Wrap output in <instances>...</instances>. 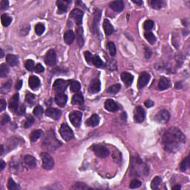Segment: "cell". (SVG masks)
<instances>
[{
    "mask_svg": "<svg viewBox=\"0 0 190 190\" xmlns=\"http://www.w3.org/2000/svg\"><path fill=\"white\" fill-rule=\"evenodd\" d=\"M186 137L181 131L176 127H171L163 136L164 149L174 153L180 150L185 144Z\"/></svg>",
    "mask_w": 190,
    "mask_h": 190,
    "instance_id": "cell-1",
    "label": "cell"
},
{
    "mask_svg": "<svg viewBox=\"0 0 190 190\" xmlns=\"http://www.w3.org/2000/svg\"><path fill=\"white\" fill-rule=\"evenodd\" d=\"M60 133L63 140L65 141H71V139H73L74 137L73 131L67 124H62L60 128Z\"/></svg>",
    "mask_w": 190,
    "mask_h": 190,
    "instance_id": "cell-2",
    "label": "cell"
},
{
    "mask_svg": "<svg viewBox=\"0 0 190 190\" xmlns=\"http://www.w3.org/2000/svg\"><path fill=\"white\" fill-rule=\"evenodd\" d=\"M41 159L42 160V167L46 170L53 169L54 166V160L48 153L43 152L41 154Z\"/></svg>",
    "mask_w": 190,
    "mask_h": 190,
    "instance_id": "cell-3",
    "label": "cell"
},
{
    "mask_svg": "<svg viewBox=\"0 0 190 190\" xmlns=\"http://www.w3.org/2000/svg\"><path fill=\"white\" fill-rule=\"evenodd\" d=\"M92 150L94 152V154L100 158H105L108 157L109 155V149L103 145H94L92 147Z\"/></svg>",
    "mask_w": 190,
    "mask_h": 190,
    "instance_id": "cell-4",
    "label": "cell"
},
{
    "mask_svg": "<svg viewBox=\"0 0 190 190\" xmlns=\"http://www.w3.org/2000/svg\"><path fill=\"white\" fill-rule=\"evenodd\" d=\"M68 86V82L65 81L63 79H57L55 80L53 85V89L56 92L63 93L65 90L66 89V88Z\"/></svg>",
    "mask_w": 190,
    "mask_h": 190,
    "instance_id": "cell-5",
    "label": "cell"
},
{
    "mask_svg": "<svg viewBox=\"0 0 190 190\" xmlns=\"http://www.w3.org/2000/svg\"><path fill=\"white\" fill-rule=\"evenodd\" d=\"M82 116H83L82 113L77 111H73V112L70 113V121H71V122L73 124V126H74V127H79L80 124H81Z\"/></svg>",
    "mask_w": 190,
    "mask_h": 190,
    "instance_id": "cell-6",
    "label": "cell"
},
{
    "mask_svg": "<svg viewBox=\"0 0 190 190\" xmlns=\"http://www.w3.org/2000/svg\"><path fill=\"white\" fill-rule=\"evenodd\" d=\"M44 60H45V64L49 66H54L56 62V55L54 50H49L45 54Z\"/></svg>",
    "mask_w": 190,
    "mask_h": 190,
    "instance_id": "cell-7",
    "label": "cell"
},
{
    "mask_svg": "<svg viewBox=\"0 0 190 190\" xmlns=\"http://www.w3.org/2000/svg\"><path fill=\"white\" fill-rule=\"evenodd\" d=\"M145 117V113L144 109L141 106H137L134 109V120L135 122L137 123H141V122H143L144 119Z\"/></svg>",
    "mask_w": 190,
    "mask_h": 190,
    "instance_id": "cell-8",
    "label": "cell"
},
{
    "mask_svg": "<svg viewBox=\"0 0 190 190\" xmlns=\"http://www.w3.org/2000/svg\"><path fill=\"white\" fill-rule=\"evenodd\" d=\"M149 79H150V75H149V73L145 72V71L143 72L141 76L139 77L138 82H137L138 89H142L143 88L145 87L149 83Z\"/></svg>",
    "mask_w": 190,
    "mask_h": 190,
    "instance_id": "cell-9",
    "label": "cell"
},
{
    "mask_svg": "<svg viewBox=\"0 0 190 190\" xmlns=\"http://www.w3.org/2000/svg\"><path fill=\"white\" fill-rule=\"evenodd\" d=\"M169 113L166 110H161L159 111L155 116V120L159 123H166L169 121Z\"/></svg>",
    "mask_w": 190,
    "mask_h": 190,
    "instance_id": "cell-10",
    "label": "cell"
},
{
    "mask_svg": "<svg viewBox=\"0 0 190 190\" xmlns=\"http://www.w3.org/2000/svg\"><path fill=\"white\" fill-rule=\"evenodd\" d=\"M70 17L72 19H74L77 25H80L82 24V22H83V12L79 9H74L70 14Z\"/></svg>",
    "mask_w": 190,
    "mask_h": 190,
    "instance_id": "cell-11",
    "label": "cell"
},
{
    "mask_svg": "<svg viewBox=\"0 0 190 190\" xmlns=\"http://www.w3.org/2000/svg\"><path fill=\"white\" fill-rule=\"evenodd\" d=\"M45 114L49 118H52L55 120H57L61 117L62 112L60 109H54V108H48L45 111Z\"/></svg>",
    "mask_w": 190,
    "mask_h": 190,
    "instance_id": "cell-12",
    "label": "cell"
},
{
    "mask_svg": "<svg viewBox=\"0 0 190 190\" xmlns=\"http://www.w3.org/2000/svg\"><path fill=\"white\" fill-rule=\"evenodd\" d=\"M68 97L64 93H59L55 97V103L60 107H64L67 103Z\"/></svg>",
    "mask_w": 190,
    "mask_h": 190,
    "instance_id": "cell-13",
    "label": "cell"
},
{
    "mask_svg": "<svg viewBox=\"0 0 190 190\" xmlns=\"http://www.w3.org/2000/svg\"><path fill=\"white\" fill-rule=\"evenodd\" d=\"M105 109L109 111L115 112L119 109V106L115 101H114L113 100L109 99L105 102Z\"/></svg>",
    "mask_w": 190,
    "mask_h": 190,
    "instance_id": "cell-14",
    "label": "cell"
},
{
    "mask_svg": "<svg viewBox=\"0 0 190 190\" xmlns=\"http://www.w3.org/2000/svg\"><path fill=\"white\" fill-rule=\"evenodd\" d=\"M19 94H16L10 100V102H9V109L11 111H13V112L17 111V109L19 107Z\"/></svg>",
    "mask_w": 190,
    "mask_h": 190,
    "instance_id": "cell-15",
    "label": "cell"
},
{
    "mask_svg": "<svg viewBox=\"0 0 190 190\" xmlns=\"http://www.w3.org/2000/svg\"><path fill=\"white\" fill-rule=\"evenodd\" d=\"M101 88V84L99 79H93L91 81V84H90L89 88H88V91L92 94H96L100 91Z\"/></svg>",
    "mask_w": 190,
    "mask_h": 190,
    "instance_id": "cell-16",
    "label": "cell"
},
{
    "mask_svg": "<svg viewBox=\"0 0 190 190\" xmlns=\"http://www.w3.org/2000/svg\"><path fill=\"white\" fill-rule=\"evenodd\" d=\"M121 79H122L124 84L126 85L127 87H129L132 84V82L134 80V77H133L132 74H131L130 73L123 72L121 74Z\"/></svg>",
    "mask_w": 190,
    "mask_h": 190,
    "instance_id": "cell-17",
    "label": "cell"
},
{
    "mask_svg": "<svg viewBox=\"0 0 190 190\" xmlns=\"http://www.w3.org/2000/svg\"><path fill=\"white\" fill-rule=\"evenodd\" d=\"M24 163L25 165L30 168V169H33L36 166V160L33 156L30 155H27L24 157Z\"/></svg>",
    "mask_w": 190,
    "mask_h": 190,
    "instance_id": "cell-18",
    "label": "cell"
},
{
    "mask_svg": "<svg viewBox=\"0 0 190 190\" xmlns=\"http://www.w3.org/2000/svg\"><path fill=\"white\" fill-rule=\"evenodd\" d=\"M69 2H70L68 1H65V0H58L56 2V5L58 7V13H63L66 11Z\"/></svg>",
    "mask_w": 190,
    "mask_h": 190,
    "instance_id": "cell-19",
    "label": "cell"
},
{
    "mask_svg": "<svg viewBox=\"0 0 190 190\" xmlns=\"http://www.w3.org/2000/svg\"><path fill=\"white\" fill-rule=\"evenodd\" d=\"M100 122V118L98 117L97 114H93L88 119L86 120V123L88 126H91V127H94L97 126Z\"/></svg>",
    "mask_w": 190,
    "mask_h": 190,
    "instance_id": "cell-20",
    "label": "cell"
},
{
    "mask_svg": "<svg viewBox=\"0 0 190 190\" xmlns=\"http://www.w3.org/2000/svg\"><path fill=\"white\" fill-rule=\"evenodd\" d=\"M28 85L33 90H36L40 85V80L36 76H31L28 80Z\"/></svg>",
    "mask_w": 190,
    "mask_h": 190,
    "instance_id": "cell-21",
    "label": "cell"
},
{
    "mask_svg": "<svg viewBox=\"0 0 190 190\" xmlns=\"http://www.w3.org/2000/svg\"><path fill=\"white\" fill-rule=\"evenodd\" d=\"M110 8L116 12H120L123 10L124 4L122 1H114L109 5Z\"/></svg>",
    "mask_w": 190,
    "mask_h": 190,
    "instance_id": "cell-22",
    "label": "cell"
},
{
    "mask_svg": "<svg viewBox=\"0 0 190 190\" xmlns=\"http://www.w3.org/2000/svg\"><path fill=\"white\" fill-rule=\"evenodd\" d=\"M74 39H75L74 33L71 30L67 31L64 33V41L66 43V44H68V45H71V44H72V42H74Z\"/></svg>",
    "mask_w": 190,
    "mask_h": 190,
    "instance_id": "cell-23",
    "label": "cell"
},
{
    "mask_svg": "<svg viewBox=\"0 0 190 190\" xmlns=\"http://www.w3.org/2000/svg\"><path fill=\"white\" fill-rule=\"evenodd\" d=\"M77 41L79 48L83 46L84 45V38H83V29L79 27L77 29Z\"/></svg>",
    "mask_w": 190,
    "mask_h": 190,
    "instance_id": "cell-24",
    "label": "cell"
},
{
    "mask_svg": "<svg viewBox=\"0 0 190 190\" xmlns=\"http://www.w3.org/2000/svg\"><path fill=\"white\" fill-rule=\"evenodd\" d=\"M169 86H170V82H169V80L166 77H162L160 78L158 83L159 89L161 90V91H164V90L167 89L169 87Z\"/></svg>",
    "mask_w": 190,
    "mask_h": 190,
    "instance_id": "cell-25",
    "label": "cell"
},
{
    "mask_svg": "<svg viewBox=\"0 0 190 190\" xmlns=\"http://www.w3.org/2000/svg\"><path fill=\"white\" fill-rule=\"evenodd\" d=\"M103 29H104V31L106 35L107 36H109L111 35V33L114 31V28H113L112 25L111 24V22H109V20L105 19L103 21Z\"/></svg>",
    "mask_w": 190,
    "mask_h": 190,
    "instance_id": "cell-26",
    "label": "cell"
},
{
    "mask_svg": "<svg viewBox=\"0 0 190 190\" xmlns=\"http://www.w3.org/2000/svg\"><path fill=\"white\" fill-rule=\"evenodd\" d=\"M6 61L11 66H16L19 64L18 57L15 55L8 54L6 56Z\"/></svg>",
    "mask_w": 190,
    "mask_h": 190,
    "instance_id": "cell-27",
    "label": "cell"
},
{
    "mask_svg": "<svg viewBox=\"0 0 190 190\" xmlns=\"http://www.w3.org/2000/svg\"><path fill=\"white\" fill-rule=\"evenodd\" d=\"M71 102L74 105H83L84 103V98H83L82 94L78 93V94L74 95Z\"/></svg>",
    "mask_w": 190,
    "mask_h": 190,
    "instance_id": "cell-28",
    "label": "cell"
},
{
    "mask_svg": "<svg viewBox=\"0 0 190 190\" xmlns=\"http://www.w3.org/2000/svg\"><path fill=\"white\" fill-rule=\"evenodd\" d=\"M42 135V131L38 129V130H34L31 132L30 135V139L32 142H36V141H38L39 139L41 137Z\"/></svg>",
    "mask_w": 190,
    "mask_h": 190,
    "instance_id": "cell-29",
    "label": "cell"
},
{
    "mask_svg": "<svg viewBox=\"0 0 190 190\" xmlns=\"http://www.w3.org/2000/svg\"><path fill=\"white\" fill-rule=\"evenodd\" d=\"M144 36H145V38L146 39V40H147L150 44L154 45L155 43L156 37L153 33H152V32L150 31H147L144 33Z\"/></svg>",
    "mask_w": 190,
    "mask_h": 190,
    "instance_id": "cell-30",
    "label": "cell"
},
{
    "mask_svg": "<svg viewBox=\"0 0 190 190\" xmlns=\"http://www.w3.org/2000/svg\"><path fill=\"white\" fill-rule=\"evenodd\" d=\"M151 7L154 9H160L164 6V2L162 0H152L149 2Z\"/></svg>",
    "mask_w": 190,
    "mask_h": 190,
    "instance_id": "cell-31",
    "label": "cell"
},
{
    "mask_svg": "<svg viewBox=\"0 0 190 190\" xmlns=\"http://www.w3.org/2000/svg\"><path fill=\"white\" fill-rule=\"evenodd\" d=\"M1 22H2V24L4 27H8L11 23L12 19L11 17H10L7 14H2L1 17Z\"/></svg>",
    "mask_w": 190,
    "mask_h": 190,
    "instance_id": "cell-32",
    "label": "cell"
},
{
    "mask_svg": "<svg viewBox=\"0 0 190 190\" xmlns=\"http://www.w3.org/2000/svg\"><path fill=\"white\" fill-rule=\"evenodd\" d=\"M161 182H162V180L160 177H158V176L155 177L153 180H152V183H151V188L152 189H157L159 186L160 185V184H161Z\"/></svg>",
    "mask_w": 190,
    "mask_h": 190,
    "instance_id": "cell-33",
    "label": "cell"
},
{
    "mask_svg": "<svg viewBox=\"0 0 190 190\" xmlns=\"http://www.w3.org/2000/svg\"><path fill=\"white\" fill-rule=\"evenodd\" d=\"M92 63L94 66L97 67V68H103V65H104L103 62L102 61V60L98 56H93Z\"/></svg>",
    "mask_w": 190,
    "mask_h": 190,
    "instance_id": "cell-34",
    "label": "cell"
},
{
    "mask_svg": "<svg viewBox=\"0 0 190 190\" xmlns=\"http://www.w3.org/2000/svg\"><path fill=\"white\" fill-rule=\"evenodd\" d=\"M9 73V68L5 64H2L0 66V77L2 78L5 77Z\"/></svg>",
    "mask_w": 190,
    "mask_h": 190,
    "instance_id": "cell-35",
    "label": "cell"
},
{
    "mask_svg": "<svg viewBox=\"0 0 190 190\" xmlns=\"http://www.w3.org/2000/svg\"><path fill=\"white\" fill-rule=\"evenodd\" d=\"M189 167V157L187 156L186 158H184V160H182L181 164H180V170L184 172V171L187 170L188 169Z\"/></svg>",
    "mask_w": 190,
    "mask_h": 190,
    "instance_id": "cell-36",
    "label": "cell"
},
{
    "mask_svg": "<svg viewBox=\"0 0 190 190\" xmlns=\"http://www.w3.org/2000/svg\"><path fill=\"white\" fill-rule=\"evenodd\" d=\"M120 88L121 86L120 84H114L110 86L106 91L109 94H117L120 90Z\"/></svg>",
    "mask_w": 190,
    "mask_h": 190,
    "instance_id": "cell-37",
    "label": "cell"
},
{
    "mask_svg": "<svg viewBox=\"0 0 190 190\" xmlns=\"http://www.w3.org/2000/svg\"><path fill=\"white\" fill-rule=\"evenodd\" d=\"M70 89H71V92L77 93L80 89V84L79 82L77 81H72L70 86Z\"/></svg>",
    "mask_w": 190,
    "mask_h": 190,
    "instance_id": "cell-38",
    "label": "cell"
},
{
    "mask_svg": "<svg viewBox=\"0 0 190 190\" xmlns=\"http://www.w3.org/2000/svg\"><path fill=\"white\" fill-rule=\"evenodd\" d=\"M8 188L10 190H17L19 189L20 187L14 182L12 178H9L8 183Z\"/></svg>",
    "mask_w": 190,
    "mask_h": 190,
    "instance_id": "cell-39",
    "label": "cell"
},
{
    "mask_svg": "<svg viewBox=\"0 0 190 190\" xmlns=\"http://www.w3.org/2000/svg\"><path fill=\"white\" fill-rule=\"evenodd\" d=\"M154 22L152 20L148 19L145 22L143 23V28L144 30L146 31H150V30H152L153 27H154Z\"/></svg>",
    "mask_w": 190,
    "mask_h": 190,
    "instance_id": "cell-40",
    "label": "cell"
},
{
    "mask_svg": "<svg viewBox=\"0 0 190 190\" xmlns=\"http://www.w3.org/2000/svg\"><path fill=\"white\" fill-rule=\"evenodd\" d=\"M108 48H109V54L111 56H114L116 54V46L113 42H109L107 44Z\"/></svg>",
    "mask_w": 190,
    "mask_h": 190,
    "instance_id": "cell-41",
    "label": "cell"
},
{
    "mask_svg": "<svg viewBox=\"0 0 190 190\" xmlns=\"http://www.w3.org/2000/svg\"><path fill=\"white\" fill-rule=\"evenodd\" d=\"M45 26H44V25L42 23H38L35 27V32L39 36L42 34L44 33V31H45Z\"/></svg>",
    "mask_w": 190,
    "mask_h": 190,
    "instance_id": "cell-42",
    "label": "cell"
},
{
    "mask_svg": "<svg viewBox=\"0 0 190 190\" xmlns=\"http://www.w3.org/2000/svg\"><path fill=\"white\" fill-rule=\"evenodd\" d=\"M72 189H89V187H87L85 184H83V183H77V184H74L72 187H71Z\"/></svg>",
    "mask_w": 190,
    "mask_h": 190,
    "instance_id": "cell-43",
    "label": "cell"
},
{
    "mask_svg": "<svg viewBox=\"0 0 190 190\" xmlns=\"http://www.w3.org/2000/svg\"><path fill=\"white\" fill-rule=\"evenodd\" d=\"M25 67L28 71H32L34 70V62L32 60H28L25 63Z\"/></svg>",
    "mask_w": 190,
    "mask_h": 190,
    "instance_id": "cell-44",
    "label": "cell"
},
{
    "mask_svg": "<svg viewBox=\"0 0 190 190\" xmlns=\"http://www.w3.org/2000/svg\"><path fill=\"white\" fill-rule=\"evenodd\" d=\"M43 114V109L42 106H37L34 109H33V114L36 116L37 118H40L42 117Z\"/></svg>",
    "mask_w": 190,
    "mask_h": 190,
    "instance_id": "cell-45",
    "label": "cell"
},
{
    "mask_svg": "<svg viewBox=\"0 0 190 190\" xmlns=\"http://www.w3.org/2000/svg\"><path fill=\"white\" fill-rule=\"evenodd\" d=\"M141 184H142V183H141L140 180H137V179H134V180L131 181L129 187H130L131 189H137L141 187Z\"/></svg>",
    "mask_w": 190,
    "mask_h": 190,
    "instance_id": "cell-46",
    "label": "cell"
},
{
    "mask_svg": "<svg viewBox=\"0 0 190 190\" xmlns=\"http://www.w3.org/2000/svg\"><path fill=\"white\" fill-rule=\"evenodd\" d=\"M25 100L27 101V103H29L30 105H32L33 103H34L35 100V96L31 93H28L26 94V97H25Z\"/></svg>",
    "mask_w": 190,
    "mask_h": 190,
    "instance_id": "cell-47",
    "label": "cell"
},
{
    "mask_svg": "<svg viewBox=\"0 0 190 190\" xmlns=\"http://www.w3.org/2000/svg\"><path fill=\"white\" fill-rule=\"evenodd\" d=\"M10 87H11V81L9 80L8 82L5 83L3 86H2V88H1V92L2 93H6L10 90Z\"/></svg>",
    "mask_w": 190,
    "mask_h": 190,
    "instance_id": "cell-48",
    "label": "cell"
},
{
    "mask_svg": "<svg viewBox=\"0 0 190 190\" xmlns=\"http://www.w3.org/2000/svg\"><path fill=\"white\" fill-rule=\"evenodd\" d=\"M34 122V119L32 117H29V118H27L26 121H25V124H24V127L25 129H28V128H30L31 126H32Z\"/></svg>",
    "mask_w": 190,
    "mask_h": 190,
    "instance_id": "cell-49",
    "label": "cell"
},
{
    "mask_svg": "<svg viewBox=\"0 0 190 190\" xmlns=\"http://www.w3.org/2000/svg\"><path fill=\"white\" fill-rule=\"evenodd\" d=\"M84 54H85V58H86V62H87L88 64H91V63H92L93 56L91 54V52H86Z\"/></svg>",
    "mask_w": 190,
    "mask_h": 190,
    "instance_id": "cell-50",
    "label": "cell"
},
{
    "mask_svg": "<svg viewBox=\"0 0 190 190\" xmlns=\"http://www.w3.org/2000/svg\"><path fill=\"white\" fill-rule=\"evenodd\" d=\"M9 2L8 1H6V0H2L1 2H0V8L1 10H5L8 8Z\"/></svg>",
    "mask_w": 190,
    "mask_h": 190,
    "instance_id": "cell-51",
    "label": "cell"
},
{
    "mask_svg": "<svg viewBox=\"0 0 190 190\" xmlns=\"http://www.w3.org/2000/svg\"><path fill=\"white\" fill-rule=\"evenodd\" d=\"M44 70H45L44 67H43L41 64H40V63L36 65V66H35L34 68V71L36 73H42L44 71Z\"/></svg>",
    "mask_w": 190,
    "mask_h": 190,
    "instance_id": "cell-52",
    "label": "cell"
},
{
    "mask_svg": "<svg viewBox=\"0 0 190 190\" xmlns=\"http://www.w3.org/2000/svg\"><path fill=\"white\" fill-rule=\"evenodd\" d=\"M9 121H10V118H9V116L7 115V114L3 115L2 117V118H1V124H2V125H5L7 122H8Z\"/></svg>",
    "mask_w": 190,
    "mask_h": 190,
    "instance_id": "cell-53",
    "label": "cell"
},
{
    "mask_svg": "<svg viewBox=\"0 0 190 190\" xmlns=\"http://www.w3.org/2000/svg\"><path fill=\"white\" fill-rule=\"evenodd\" d=\"M144 53H145V56L146 59H149L152 56V51L147 47H145L144 48Z\"/></svg>",
    "mask_w": 190,
    "mask_h": 190,
    "instance_id": "cell-54",
    "label": "cell"
},
{
    "mask_svg": "<svg viewBox=\"0 0 190 190\" xmlns=\"http://www.w3.org/2000/svg\"><path fill=\"white\" fill-rule=\"evenodd\" d=\"M17 114H20V115H22V114H25V107L24 105H22L20 107H18V109H17Z\"/></svg>",
    "mask_w": 190,
    "mask_h": 190,
    "instance_id": "cell-55",
    "label": "cell"
},
{
    "mask_svg": "<svg viewBox=\"0 0 190 190\" xmlns=\"http://www.w3.org/2000/svg\"><path fill=\"white\" fill-rule=\"evenodd\" d=\"M6 108V102L5 101V100L1 99L0 100V111H4Z\"/></svg>",
    "mask_w": 190,
    "mask_h": 190,
    "instance_id": "cell-56",
    "label": "cell"
},
{
    "mask_svg": "<svg viewBox=\"0 0 190 190\" xmlns=\"http://www.w3.org/2000/svg\"><path fill=\"white\" fill-rule=\"evenodd\" d=\"M154 105H155V103L152 100H146L145 102V106H146L147 108L152 107V106H154Z\"/></svg>",
    "mask_w": 190,
    "mask_h": 190,
    "instance_id": "cell-57",
    "label": "cell"
},
{
    "mask_svg": "<svg viewBox=\"0 0 190 190\" xmlns=\"http://www.w3.org/2000/svg\"><path fill=\"white\" fill-rule=\"evenodd\" d=\"M22 80H19L18 82H17V85H16V88L17 89H20L22 87Z\"/></svg>",
    "mask_w": 190,
    "mask_h": 190,
    "instance_id": "cell-58",
    "label": "cell"
},
{
    "mask_svg": "<svg viewBox=\"0 0 190 190\" xmlns=\"http://www.w3.org/2000/svg\"><path fill=\"white\" fill-rule=\"evenodd\" d=\"M132 2H134V4L138 5H142L143 4V1H135V0H133Z\"/></svg>",
    "mask_w": 190,
    "mask_h": 190,
    "instance_id": "cell-59",
    "label": "cell"
},
{
    "mask_svg": "<svg viewBox=\"0 0 190 190\" xmlns=\"http://www.w3.org/2000/svg\"><path fill=\"white\" fill-rule=\"evenodd\" d=\"M0 169H1V170H2V169H4V168H5V163L4 162L3 160H1V165H0Z\"/></svg>",
    "mask_w": 190,
    "mask_h": 190,
    "instance_id": "cell-60",
    "label": "cell"
},
{
    "mask_svg": "<svg viewBox=\"0 0 190 190\" xmlns=\"http://www.w3.org/2000/svg\"><path fill=\"white\" fill-rule=\"evenodd\" d=\"M180 188H181V187H180V186L176 185V186H175V187H172V189H174V190H175V189H180Z\"/></svg>",
    "mask_w": 190,
    "mask_h": 190,
    "instance_id": "cell-61",
    "label": "cell"
},
{
    "mask_svg": "<svg viewBox=\"0 0 190 190\" xmlns=\"http://www.w3.org/2000/svg\"><path fill=\"white\" fill-rule=\"evenodd\" d=\"M0 52H1V56H0V57L2 58L4 56V52H3V51H2V49L0 50Z\"/></svg>",
    "mask_w": 190,
    "mask_h": 190,
    "instance_id": "cell-62",
    "label": "cell"
},
{
    "mask_svg": "<svg viewBox=\"0 0 190 190\" xmlns=\"http://www.w3.org/2000/svg\"><path fill=\"white\" fill-rule=\"evenodd\" d=\"M1 155H2V153H3V150H4V149H3V145H1Z\"/></svg>",
    "mask_w": 190,
    "mask_h": 190,
    "instance_id": "cell-63",
    "label": "cell"
}]
</instances>
